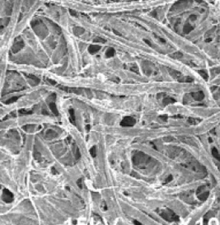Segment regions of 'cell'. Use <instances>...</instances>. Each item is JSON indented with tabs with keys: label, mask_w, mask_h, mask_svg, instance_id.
Listing matches in <instances>:
<instances>
[{
	"label": "cell",
	"mask_w": 220,
	"mask_h": 225,
	"mask_svg": "<svg viewBox=\"0 0 220 225\" xmlns=\"http://www.w3.org/2000/svg\"><path fill=\"white\" fill-rule=\"evenodd\" d=\"M135 120L133 117L126 116L122 120V121L120 122V125L123 127H132L135 125Z\"/></svg>",
	"instance_id": "6da1fadb"
},
{
	"label": "cell",
	"mask_w": 220,
	"mask_h": 225,
	"mask_svg": "<svg viewBox=\"0 0 220 225\" xmlns=\"http://www.w3.org/2000/svg\"><path fill=\"white\" fill-rule=\"evenodd\" d=\"M3 200L7 202V203H11L12 201L13 200V195L12 194V192H10L9 190L4 189L3 192Z\"/></svg>",
	"instance_id": "7a4b0ae2"
},
{
	"label": "cell",
	"mask_w": 220,
	"mask_h": 225,
	"mask_svg": "<svg viewBox=\"0 0 220 225\" xmlns=\"http://www.w3.org/2000/svg\"><path fill=\"white\" fill-rule=\"evenodd\" d=\"M50 107L54 114L55 115V116H58L59 112H58V110H57V107H56V106H55V104L54 102L50 103Z\"/></svg>",
	"instance_id": "3957f363"
},
{
	"label": "cell",
	"mask_w": 220,
	"mask_h": 225,
	"mask_svg": "<svg viewBox=\"0 0 220 225\" xmlns=\"http://www.w3.org/2000/svg\"><path fill=\"white\" fill-rule=\"evenodd\" d=\"M69 114H70V120L71 122L75 125V115H74V111L73 109H69Z\"/></svg>",
	"instance_id": "277c9868"
},
{
	"label": "cell",
	"mask_w": 220,
	"mask_h": 225,
	"mask_svg": "<svg viewBox=\"0 0 220 225\" xmlns=\"http://www.w3.org/2000/svg\"><path fill=\"white\" fill-rule=\"evenodd\" d=\"M90 153H91V155L92 157L95 158L96 155H97V151H96V146H92V148L90 149Z\"/></svg>",
	"instance_id": "5b68a950"
},
{
	"label": "cell",
	"mask_w": 220,
	"mask_h": 225,
	"mask_svg": "<svg viewBox=\"0 0 220 225\" xmlns=\"http://www.w3.org/2000/svg\"><path fill=\"white\" fill-rule=\"evenodd\" d=\"M17 98H18V97H12V98H11V99H9V101H7L5 103L6 104H10V103H12V102H16Z\"/></svg>",
	"instance_id": "8992f818"
},
{
	"label": "cell",
	"mask_w": 220,
	"mask_h": 225,
	"mask_svg": "<svg viewBox=\"0 0 220 225\" xmlns=\"http://www.w3.org/2000/svg\"><path fill=\"white\" fill-rule=\"evenodd\" d=\"M19 113H22V114H31V113H32V111H26V110L23 109V110H20Z\"/></svg>",
	"instance_id": "52a82bcc"
},
{
	"label": "cell",
	"mask_w": 220,
	"mask_h": 225,
	"mask_svg": "<svg viewBox=\"0 0 220 225\" xmlns=\"http://www.w3.org/2000/svg\"><path fill=\"white\" fill-rule=\"evenodd\" d=\"M80 158V153H79V150H78V148H77V150H76V159H78Z\"/></svg>",
	"instance_id": "ba28073f"
},
{
	"label": "cell",
	"mask_w": 220,
	"mask_h": 225,
	"mask_svg": "<svg viewBox=\"0 0 220 225\" xmlns=\"http://www.w3.org/2000/svg\"><path fill=\"white\" fill-rule=\"evenodd\" d=\"M77 183H78V186L80 187V188H82L83 187V186H82V179H79L78 181H77Z\"/></svg>",
	"instance_id": "9c48e42d"
},
{
	"label": "cell",
	"mask_w": 220,
	"mask_h": 225,
	"mask_svg": "<svg viewBox=\"0 0 220 225\" xmlns=\"http://www.w3.org/2000/svg\"><path fill=\"white\" fill-rule=\"evenodd\" d=\"M134 223H135V224H140V223H139V221H136V220H134Z\"/></svg>",
	"instance_id": "30bf717a"
},
{
	"label": "cell",
	"mask_w": 220,
	"mask_h": 225,
	"mask_svg": "<svg viewBox=\"0 0 220 225\" xmlns=\"http://www.w3.org/2000/svg\"><path fill=\"white\" fill-rule=\"evenodd\" d=\"M89 130H90V125H87V130L89 131Z\"/></svg>",
	"instance_id": "8fae6325"
},
{
	"label": "cell",
	"mask_w": 220,
	"mask_h": 225,
	"mask_svg": "<svg viewBox=\"0 0 220 225\" xmlns=\"http://www.w3.org/2000/svg\"><path fill=\"white\" fill-rule=\"evenodd\" d=\"M52 171H54V173H55V174H56V171L55 170V168H54V167L52 168Z\"/></svg>",
	"instance_id": "7c38bea8"
}]
</instances>
